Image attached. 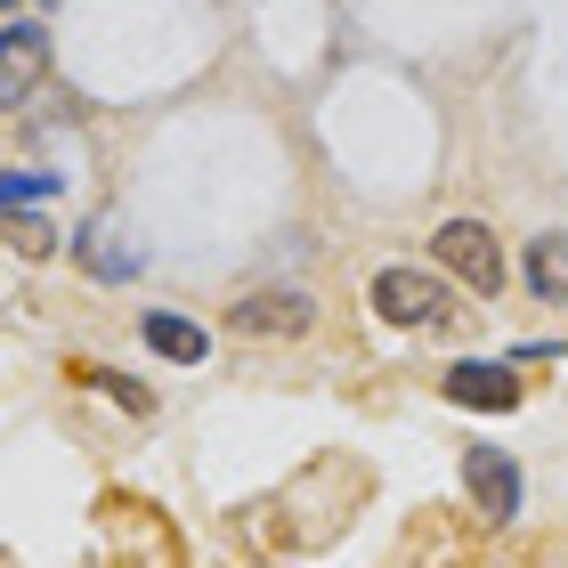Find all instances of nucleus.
Masks as SVG:
<instances>
[{"label":"nucleus","mask_w":568,"mask_h":568,"mask_svg":"<svg viewBox=\"0 0 568 568\" xmlns=\"http://www.w3.org/2000/svg\"><path fill=\"white\" fill-rule=\"evenodd\" d=\"M146 342H154V349H163V357H171V366H195V357H203V349H212V333H203L195 317H171V308H154V317H146Z\"/></svg>","instance_id":"obj_7"},{"label":"nucleus","mask_w":568,"mask_h":568,"mask_svg":"<svg viewBox=\"0 0 568 568\" xmlns=\"http://www.w3.org/2000/svg\"><path fill=\"white\" fill-rule=\"evenodd\" d=\"M430 252H438V261H447L463 284H471V293H504V244L487 236L479 220H447Z\"/></svg>","instance_id":"obj_1"},{"label":"nucleus","mask_w":568,"mask_h":568,"mask_svg":"<svg viewBox=\"0 0 568 568\" xmlns=\"http://www.w3.org/2000/svg\"><path fill=\"white\" fill-rule=\"evenodd\" d=\"M374 317L382 325H438V317H455V308H447V284H438V276L382 268L374 276Z\"/></svg>","instance_id":"obj_2"},{"label":"nucleus","mask_w":568,"mask_h":568,"mask_svg":"<svg viewBox=\"0 0 568 568\" xmlns=\"http://www.w3.org/2000/svg\"><path fill=\"white\" fill-rule=\"evenodd\" d=\"M463 487H471L479 520H511V511H520V471H511L504 447H471L463 455Z\"/></svg>","instance_id":"obj_3"},{"label":"nucleus","mask_w":568,"mask_h":568,"mask_svg":"<svg viewBox=\"0 0 568 568\" xmlns=\"http://www.w3.org/2000/svg\"><path fill=\"white\" fill-rule=\"evenodd\" d=\"M9 9H17V0H9Z\"/></svg>","instance_id":"obj_11"},{"label":"nucleus","mask_w":568,"mask_h":568,"mask_svg":"<svg viewBox=\"0 0 568 568\" xmlns=\"http://www.w3.org/2000/svg\"><path fill=\"white\" fill-rule=\"evenodd\" d=\"M33 82H41V33L33 24H9L0 33V106H24Z\"/></svg>","instance_id":"obj_6"},{"label":"nucleus","mask_w":568,"mask_h":568,"mask_svg":"<svg viewBox=\"0 0 568 568\" xmlns=\"http://www.w3.org/2000/svg\"><path fill=\"white\" fill-rule=\"evenodd\" d=\"M528 284L545 301H568V236H536L528 244Z\"/></svg>","instance_id":"obj_8"},{"label":"nucleus","mask_w":568,"mask_h":568,"mask_svg":"<svg viewBox=\"0 0 568 568\" xmlns=\"http://www.w3.org/2000/svg\"><path fill=\"white\" fill-rule=\"evenodd\" d=\"M82 252H90V276H131V252H114V236H106V227H90V236H82Z\"/></svg>","instance_id":"obj_9"},{"label":"nucleus","mask_w":568,"mask_h":568,"mask_svg":"<svg viewBox=\"0 0 568 568\" xmlns=\"http://www.w3.org/2000/svg\"><path fill=\"white\" fill-rule=\"evenodd\" d=\"M317 308H308L301 293H244L236 308H227V325L236 333H301Z\"/></svg>","instance_id":"obj_5"},{"label":"nucleus","mask_w":568,"mask_h":568,"mask_svg":"<svg viewBox=\"0 0 568 568\" xmlns=\"http://www.w3.org/2000/svg\"><path fill=\"white\" fill-rule=\"evenodd\" d=\"M447 398L455 406H479V415H511L520 406V382H511V366H447Z\"/></svg>","instance_id":"obj_4"},{"label":"nucleus","mask_w":568,"mask_h":568,"mask_svg":"<svg viewBox=\"0 0 568 568\" xmlns=\"http://www.w3.org/2000/svg\"><path fill=\"white\" fill-rule=\"evenodd\" d=\"M49 187H58V179H41V171H9V179H0V203H9V212H24V203H41Z\"/></svg>","instance_id":"obj_10"}]
</instances>
